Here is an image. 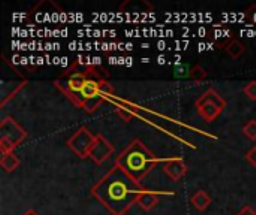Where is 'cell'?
I'll return each instance as SVG.
<instances>
[{
    "label": "cell",
    "instance_id": "21",
    "mask_svg": "<svg viewBox=\"0 0 256 215\" xmlns=\"http://www.w3.org/2000/svg\"><path fill=\"white\" fill-rule=\"evenodd\" d=\"M22 215H39V214H38L34 210H27V211H26Z\"/></svg>",
    "mask_w": 256,
    "mask_h": 215
},
{
    "label": "cell",
    "instance_id": "8",
    "mask_svg": "<svg viewBox=\"0 0 256 215\" xmlns=\"http://www.w3.org/2000/svg\"><path fill=\"white\" fill-rule=\"evenodd\" d=\"M164 172L171 181H180L188 174V165L182 157H172L165 160Z\"/></svg>",
    "mask_w": 256,
    "mask_h": 215
},
{
    "label": "cell",
    "instance_id": "6",
    "mask_svg": "<svg viewBox=\"0 0 256 215\" xmlns=\"http://www.w3.org/2000/svg\"><path fill=\"white\" fill-rule=\"evenodd\" d=\"M0 138L2 139H8L15 147H18L27 138V132L12 117H6L0 123Z\"/></svg>",
    "mask_w": 256,
    "mask_h": 215
},
{
    "label": "cell",
    "instance_id": "16",
    "mask_svg": "<svg viewBox=\"0 0 256 215\" xmlns=\"http://www.w3.org/2000/svg\"><path fill=\"white\" fill-rule=\"evenodd\" d=\"M243 133L252 139V141H256V120H250L244 127H243Z\"/></svg>",
    "mask_w": 256,
    "mask_h": 215
},
{
    "label": "cell",
    "instance_id": "1",
    "mask_svg": "<svg viewBox=\"0 0 256 215\" xmlns=\"http://www.w3.org/2000/svg\"><path fill=\"white\" fill-rule=\"evenodd\" d=\"M144 187L135 183L120 166L111 168L93 187L92 196L111 215H124L138 204Z\"/></svg>",
    "mask_w": 256,
    "mask_h": 215
},
{
    "label": "cell",
    "instance_id": "5",
    "mask_svg": "<svg viewBox=\"0 0 256 215\" xmlns=\"http://www.w3.org/2000/svg\"><path fill=\"white\" fill-rule=\"evenodd\" d=\"M96 141V135L90 132L88 127L81 126L69 139H68V147L72 153H75L80 159H87L90 157V151L93 148V144Z\"/></svg>",
    "mask_w": 256,
    "mask_h": 215
},
{
    "label": "cell",
    "instance_id": "10",
    "mask_svg": "<svg viewBox=\"0 0 256 215\" xmlns=\"http://www.w3.org/2000/svg\"><path fill=\"white\" fill-rule=\"evenodd\" d=\"M112 93H114V90L111 88V90H106V91H104V93H100V94H98V96L88 99V100L86 102V105H84L82 109H84L86 112H88V114L96 112V111L102 106V103L108 99V96H111Z\"/></svg>",
    "mask_w": 256,
    "mask_h": 215
},
{
    "label": "cell",
    "instance_id": "14",
    "mask_svg": "<svg viewBox=\"0 0 256 215\" xmlns=\"http://www.w3.org/2000/svg\"><path fill=\"white\" fill-rule=\"evenodd\" d=\"M208 76V72L201 66V64H196L192 67V72H190V79L195 81V82H201L204 79H207Z\"/></svg>",
    "mask_w": 256,
    "mask_h": 215
},
{
    "label": "cell",
    "instance_id": "19",
    "mask_svg": "<svg viewBox=\"0 0 256 215\" xmlns=\"http://www.w3.org/2000/svg\"><path fill=\"white\" fill-rule=\"evenodd\" d=\"M246 160L254 166V168H256V145L248 153V156H246Z\"/></svg>",
    "mask_w": 256,
    "mask_h": 215
},
{
    "label": "cell",
    "instance_id": "12",
    "mask_svg": "<svg viewBox=\"0 0 256 215\" xmlns=\"http://www.w3.org/2000/svg\"><path fill=\"white\" fill-rule=\"evenodd\" d=\"M20 163H21V160L18 159L16 154H14V153L2 154L0 166L3 168V171H6V172H14V171L20 166Z\"/></svg>",
    "mask_w": 256,
    "mask_h": 215
},
{
    "label": "cell",
    "instance_id": "15",
    "mask_svg": "<svg viewBox=\"0 0 256 215\" xmlns=\"http://www.w3.org/2000/svg\"><path fill=\"white\" fill-rule=\"evenodd\" d=\"M190 72H192V67H189L188 64H177L174 69V76L176 78H190Z\"/></svg>",
    "mask_w": 256,
    "mask_h": 215
},
{
    "label": "cell",
    "instance_id": "3",
    "mask_svg": "<svg viewBox=\"0 0 256 215\" xmlns=\"http://www.w3.org/2000/svg\"><path fill=\"white\" fill-rule=\"evenodd\" d=\"M88 78V70H69L63 76L54 81V85L76 106V108H84V100L81 99L82 88L86 85V81Z\"/></svg>",
    "mask_w": 256,
    "mask_h": 215
},
{
    "label": "cell",
    "instance_id": "20",
    "mask_svg": "<svg viewBox=\"0 0 256 215\" xmlns=\"http://www.w3.org/2000/svg\"><path fill=\"white\" fill-rule=\"evenodd\" d=\"M237 215H256V210H254V208L249 207V205H246V207H244Z\"/></svg>",
    "mask_w": 256,
    "mask_h": 215
},
{
    "label": "cell",
    "instance_id": "4",
    "mask_svg": "<svg viewBox=\"0 0 256 215\" xmlns=\"http://www.w3.org/2000/svg\"><path fill=\"white\" fill-rule=\"evenodd\" d=\"M195 108L201 118H204L207 123H213L226 108V100L214 88H208L195 102Z\"/></svg>",
    "mask_w": 256,
    "mask_h": 215
},
{
    "label": "cell",
    "instance_id": "2",
    "mask_svg": "<svg viewBox=\"0 0 256 215\" xmlns=\"http://www.w3.org/2000/svg\"><path fill=\"white\" fill-rule=\"evenodd\" d=\"M156 163V156L141 139H132L116 159V165L138 184H141V181L153 171Z\"/></svg>",
    "mask_w": 256,
    "mask_h": 215
},
{
    "label": "cell",
    "instance_id": "18",
    "mask_svg": "<svg viewBox=\"0 0 256 215\" xmlns=\"http://www.w3.org/2000/svg\"><path fill=\"white\" fill-rule=\"evenodd\" d=\"M116 112H117L118 117H120L123 121H126V123L132 120V112L126 111V108H123V106H116Z\"/></svg>",
    "mask_w": 256,
    "mask_h": 215
},
{
    "label": "cell",
    "instance_id": "17",
    "mask_svg": "<svg viewBox=\"0 0 256 215\" xmlns=\"http://www.w3.org/2000/svg\"><path fill=\"white\" fill-rule=\"evenodd\" d=\"M244 94H246L252 102H256V81H250V82L244 87Z\"/></svg>",
    "mask_w": 256,
    "mask_h": 215
},
{
    "label": "cell",
    "instance_id": "7",
    "mask_svg": "<svg viewBox=\"0 0 256 215\" xmlns=\"http://www.w3.org/2000/svg\"><path fill=\"white\" fill-rule=\"evenodd\" d=\"M116 148L114 145L108 141V138H105L104 135H96V141L93 144V148L90 151V159L96 163V165H104L112 154H114Z\"/></svg>",
    "mask_w": 256,
    "mask_h": 215
},
{
    "label": "cell",
    "instance_id": "11",
    "mask_svg": "<svg viewBox=\"0 0 256 215\" xmlns=\"http://www.w3.org/2000/svg\"><path fill=\"white\" fill-rule=\"evenodd\" d=\"M190 202L194 204V207H195L196 210L206 211V210L210 207V204H212V198H210V195H208L207 192L198 190V192L190 198Z\"/></svg>",
    "mask_w": 256,
    "mask_h": 215
},
{
    "label": "cell",
    "instance_id": "13",
    "mask_svg": "<svg viewBox=\"0 0 256 215\" xmlns=\"http://www.w3.org/2000/svg\"><path fill=\"white\" fill-rule=\"evenodd\" d=\"M225 51H226V54H228L231 58L237 60V58H240V57L246 52V46H244V43L240 42L238 39H232V40L225 46Z\"/></svg>",
    "mask_w": 256,
    "mask_h": 215
},
{
    "label": "cell",
    "instance_id": "9",
    "mask_svg": "<svg viewBox=\"0 0 256 215\" xmlns=\"http://www.w3.org/2000/svg\"><path fill=\"white\" fill-rule=\"evenodd\" d=\"M159 192H153L148 189H144L142 193L140 195L138 199V205L141 207V210L144 211H152L158 204H159Z\"/></svg>",
    "mask_w": 256,
    "mask_h": 215
}]
</instances>
